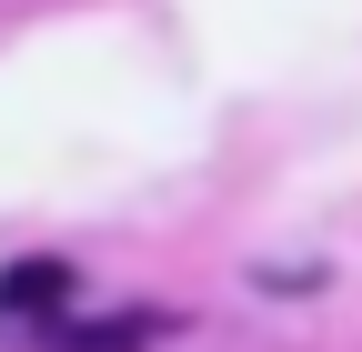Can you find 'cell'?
I'll return each instance as SVG.
<instances>
[{
  "label": "cell",
  "mask_w": 362,
  "mask_h": 352,
  "mask_svg": "<svg viewBox=\"0 0 362 352\" xmlns=\"http://www.w3.org/2000/svg\"><path fill=\"white\" fill-rule=\"evenodd\" d=\"M61 292H71V272H61V262H21V272L0 282V312H21V302H61Z\"/></svg>",
  "instance_id": "1"
}]
</instances>
